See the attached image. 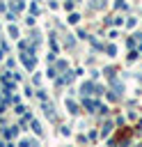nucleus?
I'll return each instance as SVG.
<instances>
[{
    "mask_svg": "<svg viewBox=\"0 0 142 147\" xmlns=\"http://www.w3.org/2000/svg\"><path fill=\"white\" fill-rule=\"evenodd\" d=\"M32 129H34V133H41V126H39V122H32Z\"/></svg>",
    "mask_w": 142,
    "mask_h": 147,
    "instance_id": "nucleus-6",
    "label": "nucleus"
},
{
    "mask_svg": "<svg viewBox=\"0 0 142 147\" xmlns=\"http://www.w3.org/2000/svg\"><path fill=\"white\" fill-rule=\"evenodd\" d=\"M16 133H18V129H16V126H11V129H7V133H5V136H7V138H14Z\"/></svg>",
    "mask_w": 142,
    "mask_h": 147,
    "instance_id": "nucleus-4",
    "label": "nucleus"
},
{
    "mask_svg": "<svg viewBox=\"0 0 142 147\" xmlns=\"http://www.w3.org/2000/svg\"><path fill=\"white\" fill-rule=\"evenodd\" d=\"M69 21H71V23H78V21H80V16H78V14H71V16H69Z\"/></svg>",
    "mask_w": 142,
    "mask_h": 147,
    "instance_id": "nucleus-5",
    "label": "nucleus"
},
{
    "mask_svg": "<svg viewBox=\"0 0 142 147\" xmlns=\"http://www.w3.org/2000/svg\"><path fill=\"white\" fill-rule=\"evenodd\" d=\"M23 64H25L27 69H32V67H34V57H27V55H23Z\"/></svg>",
    "mask_w": 142,
    "mask_h": 147,
    "instance_id": "nucleus-1",
    "label": "nucleus"
},
{
    "mask_svg": "<svg viewBox=\"0 0 142 147\" xmlns=\"http://www.w3.org/2000/svg\"><path fill=\"white\" fill-rule=\"evenodd\" d=\"M92 90H94V85H92V83H85L80 92H82V94H92Z\"/></svg>",
    "mask_w": 142,
    "mask_h": 147,
    "instance_id": "nucleus-3",
    "label": "nucleus"
},
{
    "mask_svg": "<svg viewBox=\"0 0 142 147\" xmlns=\"http://www.w3.org/2000/svg\"><path fill=\"white\" fill-rule=\"evenodd\" d=\"M66 106H69V110H71V113H76V103H73V101H66Z\"/></svg>",
    "mask_w": 142,
    "mask_h": 147,
    "instance_id": "nucleus-7",
    "label": "nucleus"
},
{
    "mask_svg": "<svg viewBox=\"0 0 142 147\" xmlns=\"http://www.w3.org/2000/svg\"><path fill=\"white\" fill-rule=\"evenodd\" d=\"M44 113H46L50 119H55V113H53V106H50V103H46V106H44Z\"/></svg>",
    "mask_w": 142,
    "mask_h": 147,
    "instance_id": "nucleus-2",
    "label": "nucleus"
}]
</instances>
